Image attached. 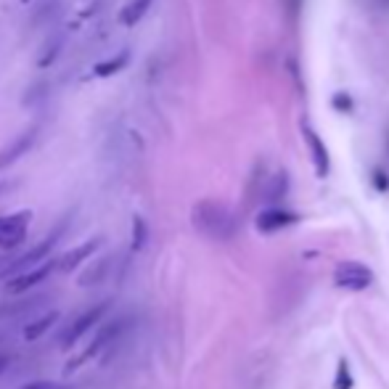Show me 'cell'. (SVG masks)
Returning <instances> with one entry per match:
<instances>
[{"label":"cell","instance_id":"6da1fadb","mask_svg":"<svg viewBox=\"0 0 389 389\" xmlns=\"http://www.w3.org/2000/svg\"><path fill=\"white\" fill-rule=\"evenodd\" d=\"M193 228L212 241H231L236 236V218L220 202H199L191 212Z\"/></svg>","mask_w":389,"mask_h":389},{"label":"cell","instance_id":"7a4b0ae2","mask_svg":"<svg viewBox=\"0 0 389 389\" xmlns=\"http://www.w3.org/2000/svg\"><path fill=\"white\" fill-rule=\"evenodd\" d=\"M127 328H130V321H127V318H117V321L101 323V331L93 337V341L85 347L80 355H74L72 360H69L67 373H74L77 368H83L85 363L103 357V353H109V350L117 344L119 339L125 337V331H127Z\"/></svg>","mask_w":389,"mask_h":389},{"label":"cell","instance_id":"3957f363","mask_svg":"<svg viewBox=\"0 0 389 389\" xmlns=\"http://www.w3.org/2000/svg\"><path fill=\"white\" fill-rule=\"evenodd\" d=\"M67 222H69V218H64V220H61V225H53L51 233L43 238V241H40L34 249H30V252L21 254V257H19L17 262H14L8 271L3 273V275H11V273H17V275H19V273L27 271V268H30V271H32V268H40V265L48 260V254L53 252V246L59 244V238L64 236V228H67Z\"/></svg>","mask_w":389,"mask_h":389},{"label":"cell","instance_id":"277c9868","mask_svg":"<svg viewBox=\"0 0 389 389\" xmlns=\"http://www.w3.org/2000/svg\"><path fill=\"white\" fill-rule=\"evenodd\" d=\"M376 275L368 265L355 262V260H347V262H339L337 271H334V284L339 288H347V291H366L373 286Z\"/></svg>","mask_w":389,"mask_h":389},{"label":"cell","instance_id":"5b68a950","mask_svg":"<svg viewBox=\"0 0 389 389\" xmlns=\"http://www.w3.org/2000/svg\"><path fill=\"white\" fill-rule=\"evenodd\" d=\"M109 310H112V302H101V305H96V307H87L83 315H77V318L64 328V334H61V347H74L96 323H101L103 318H106Z\"/></svg>","mask_w":389,"mask_h":389},{"label":"cell","instance_id":"8992f818","mask_svg":"<svg viewBox=\"0 0 389 389\" xmlns=\"http://www.w3.org/2000/svg\"><path fill=\"white\" fill-rule=\"evenodd\" d=\"M30 220H32V212L30 209H21L14 215H3L0 218V249H17L19 244L27 238L30 231Z\"/></svg>","mask_w":389,"mask_h":389},{"label":"cell","instance_id":"52a82bcc","mask_svg":"<svg viewBox=\"0 0 389 389\" xmlns=\"http://www.w3.org/2000/svg\"><path fill=\"white\" fill-rule=\"evenodd\" d=\"M37 136H40V127H30V130H24L21 136L14 138L11 143H6V149L0 151V169L17 165L24 154L32 151L34 143H37Z\"/></svg>","mask_w":389,"mask_h":389},{"label":"cell","instance_id":"ba28073f","mask_svg":"<svg viewBox=\"0 0 389 389\" xmlns=\"http://www.w3.org/2000/svg\"><path fill=\"white\" fill-rule=\"evenodd\" d=\"M294 222H299V215H294L288 209H281V207H271V209L257 215V231L275 233V231H284V228L294 225Z\"/></svg>","mask_w":389,"mask_h":389},{"label":"cell","instance_id":"9c48e42d","mask_svg":"<svg viewBox=\"0 0 389 389\" xmlns=\"http://www.w3.org/2000/svg\"><path fill=\"white\" fill-rule=\"evenodd\" d=\"M56 268V262H43L40 268H32V271H24L19 273V275H14L11 281H8V294H24V291H30V288H34L40 281H45L48 275H51V271Z\"/></svg>","mask_w":389,"mask_h":389},{"label":"cell","instance_id":"30bf717a","mask_svg":"<svg viewBox=\"0 0 389 389\" xmlns=\"http://www.w3.org/2000/svg\"><path fill=\"white\" fill-rule=\"evenodd\" d=\"M98 246H101V241L98 238H90V241H85L80 246H74V249H69L61 260H56V271L59 273H72L74 268H80L85 260H90L93 254L98 252Z\"/></svg>","mask_w":389,"mask_h":389},{"label":"cell","instance_id":"8fae6325","mask_svg":"<svg viewBox=\"0 0 389 389\" xmlns=\"http://www.w3.org/2000/svg\"><path fill=\"white\" fill-rule=\"evenodd\" d=\"M130 64V51L125 48V51L114 53V56H109V59H101L96 67H93V77H101V80H106V77H114L117 72H122V69Z\"/></svg>","mask_w":389,"mask_h":389},{"label":"cell","instance_id":"7c38bea8","mask_svg":"<svg viewBox=\"0 0 389 389\" xmlns=\"http://www.w3.org/2000/svg\"><path fill=\"white\" fill-rule=\"evenodd\" d=\"M305 138H307V146H310V154H313V165H315V172L326 178L328 175V151L323 146V140L310 127H305Z\"/></svg>","mask_w":389,"mask_h":389},{"label":"cell","instance_id":"4fadbf2b","mask_svg":"<svg viewBox=\"0 0 389 389\" xmlns=\"http://www.w3.org/2000/svg\"><path fill=\"white\" fill-rule=\"evenodd\" d=\"M64 45H67V37L64 34H53V37H48V43L43 45V51L37 53V67L40 69H48L56 64V59L64 53Z\"/></svg>","mask_w":389,"mask_h":389},{"label":"cell","instance_id":"5bb4252c","mask_svg":"<svg viewBox=\"0 0 389 389\" xmlns=\"http://www.w3.org/2000/svg\"><path fill=\"white\" fill-rule=\"evenodd\" d=\"M149 8H151V0H130V3L122 8L119 21H122L125 27H136L138 21L149 14Z\"/></svg>","mask_w":389,"mask_h":389},{"label":"cell","instance_id":"9a60e30c","mask_svg":"<svg viewBox=\"0 0 389 389\" xmlns=\"http://www.w3.org/2000/svg\"><path fill=\"white\" fill-rule=\"evenodd\" d=\"M56 321H59V313H48V315L37 318L34 323H27V328H24V339H27V341H34V339H40Z\"/></svg>","mask_w":389,"mask_h":389},{"label":"cell","instance_id":"2e32d148","mask_svg":"<svg viewBox=\"0 0 389 389\" xmlns=\"http://www.w3.org/2000/svg\"><path fill=\"white\" fill-rule=\"evenodd\" d=\"M146 241H149V225H146V220L140 215H136L133 218V244H130V249L140 252L146 246Z\"/></svg>","mask_w":389,"mask_h":389},{"label":"cell","instance_id":"e0dca14e","mask_svg":"<svg viewBox=\"0 0 389 389\" xmlns=\"http://www.w3.org/2000/svg\"><path fill=\"white\" fill-rule=\"evenodd\" d=\"M355 387V379L350 373V363L341 357L337 363V376H334V389H353Z\"/></svg>","mask_w":389,"mask_h":389},{"label":"cell","instance_id":"ac0fdd59","mask_svg":"<svg viewBox=\"0 0 389 389\" xmlns=\"http://www.w3.org/2000/svg\"><path fill=\"white\" fill-rule=\"evenodd\" d=\"M106 271H109V260H103V262H98V265H96L93 271L85 273L80 284H83V286H93V284H98L103 275H106Z\"/></svg>","mask_w":389,"mask_h":389},{"label":"cell","instance_id":"d6986e66","mask_svg":"<svg viewBox=\"0 0 389 389\" xmlns=\"http://www.w3.org/2000/svg\"><path fill=\"white\" fill-rule=\"evenodd\" d=\"M19 389H67V387H61V384H56V381L40 379V381H27L24 387H19Z\"/></svg>","mask_w":389,"mask_h":389},{"label":"cell","instance_id":"ffe728a7","mask_svg":"<svg viewBox=\"0 0 389 389\" xmlns=\"http://www.w3.org/2000/svg\"><path fill=\"white\" fill-rule=\"evenodd\" d=\"M8 366H11V355H8V353H0V376L6 373Z\"/></svg>","mask_w":389,"mask_h":389},{"label":"cell","instance_id":"44dd1931","mask_svg":"<svg viewBox=\"0 0 389 389\" xmlns=\"http://www.w3.org/2000/svg\"><path fill=\"white\" fill-rule=\"evenodd\" d=\"M334 106H337V109H350V98H347V96H337V98H334Z\"/></svg>","mask_w":389,"mask_h":389},{"label":"cell","instance_id":"7402d4cb","mask_svg":"<svg viewBox=\"0 0 389 389\" xmlns=\"http://www.w3.org/2000/svg\"><path fill=\"white\" fill-rule=\"evenodd\" d=\"M6 191H8V183H0V196H3Z\"/></svg>","mask_w":389,"mask_h":389},{"label":"cell","instance_id":"603a6c76","mask_svg":"<svg viewBox=\"0 0 389 389\" xmlns=\"http://www.w3.org/2000/svg\"><path fill=\"white\" fill-rule=\"evenodd\" d=\"M3 313H6V310H3V307H0V315H3Z\"/></svg>","mask_w":389,"mask_h":389},{"label":"cell","instance_id":"cb8c5ba5","mask_svg":"<svg viewBox=\"0 0 389 389\" xmlns=\"http://www.w3.org/2000/svg\"><path fill=\"white\" fill-rule=\"evenodd\" d=\"M24 3H27V0H24Z\"/></svg>","mask_w":389,"mask_h":389},{"label":"cell","instance_id":"d4e9b609","mask_svg":"<svg viewBox=\"0 0 389 389\" xmlns=\"http://www.w3.org/2000/svg\"><path fill=\"white\" fill-rule=\"evenodd\" d=\"M48 3H51V0H48Z\"/></svg>","mask_w":389,"mask_h":389}]
</instances>
